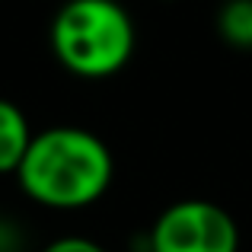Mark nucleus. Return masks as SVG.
Segmentation results:
<instances>
[{"label": "nucleus", "instance_id": "1", "mask_svg": "<svg viewBox=\"0 0 252 252\" xmlns=\"http://www.w3.org/2000/svg\"><path fill=\"white\" fill-rule=\"evenodd\" d=\"M112 154L86 128L58 125L32 134L23 163L16 169L19 189L35 204L55 211L90 208L112 185Z\"/></svg>", "mask_w": 252, "mask_h": 252}, {"label": "nucleus", "instance_id": "2", "mask_svg": "<svg viewBox=\"0 0 252 252\" xmlns=\"http://www.w3.org/2000/svg\"><path fill=\"white\" fill-rule=\"evenodd\" d=\"M51 51L83 80L112 77L134 55V23L118 0H67L51 19Z\"/></svg>", "mask_w": 252, "mask_h": 252}, {"label": "nucleus", "instance_id": "3", "mask_svg": "<svg viewBox=\"0 0 252 252\" xmlns=\"http://www.w3.org/2000/svg\"><path fill=\"white\" fill-rule=\"evenodd\" d=\"M240 227L220 204L208 198L176 201L157 217L150 252H236Z\"/></svg>", "mask_w": 252, "mask_h": 252}, {"label": "nucleus", "instance_id": "4", "mask_svg": "<svg viewBox=\"0 0 252 252\" xmlns=\"http://www.w3.org/2000/svg\"><path fill=\"white\" fill-rule=\"evenodd\" d=\"M29 144H32V128L26 122L23 109L10 99H0V176L3 172L16 176Z\"/></svg>", "mask_w": 252, "mask_h": 252}, {"label": "nucleus", "instance_id": "5", "mask_svg": "<svg viewBox=\"0 0 252 252\" xmlns=\"http://www.w3.org/2000/svg\"><path fill=\"white\" fill-rule=\"evenodd\" d=\"M217 32L233 48H252V0H223L217 10Z\"/></svg>", "mask_w": 252, "mask_h": 252}, {"label": "nucleus", "instance_id": "6", "mask_svg": "<svg viewBox=\"0 0 252 252\" xmlns=\"http://www.w3.org/2000/svg\"><path fill=\"white\" fill-rule=\"evenodd\" d=\"M42 252H105L99 243L86 240V236H61V240L48 243Z\"/></svg>", "mask_w": 252, "mask_h": 252}]
</instances>
